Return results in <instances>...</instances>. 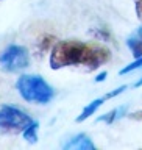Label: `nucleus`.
Masks as SVG:
<instances>
[{
	"label": "nucleus",
	"mask_w": 142,
	"mask_h": 150,
	"mask_svg": "<svg viewBox=\"0 0 142 150\" xmlns=\"http://www.w3.org/2000/svg\"><path fill=\"white\" fill-rule=\"evenodd\" d=\"M111 59V52L98 44L81 41H59L50 52V67L58 70L69 66H83L88 70H95Z\"/></svg>",
	"instance_id": "f257e3e1"
},
{
	"label": "nucleus",
	"mask_w": 142,
	"mask_h": 150,
	"mask_svg": "<svg viewBox=\"0 0 142 150\" xmlns=\"http://www.w3.org/2000/svg\"><path fill=\"white\" fill-rule=\"evenodd\" d=\"M134 86H136V88H138V86H142V80H139L138 83H134Z\"/></svg>",
	"instance_id": "4468645a"
},
{
	"label": "nucleus",
	"mask_w": 142,
	"mask_h": 150,
	"mask_svg": "<svg viewBox=\"0 0 142 150\" xmlns=\"http://www.w3.org/2000/svg\"><path fill=\"white\" fill-rule=\"evenodd\" d=\"M126 45H128V49L131 50V53H133L134 58L142 56V25L138 27L128 36V39H126Z\"/></svg>",
	"instance_id": "423d86ee"
},
{
	"label": "nucleus",
	"mask_w": 142,
	"mask_h": 150,
	"mask_svg": "<svg viewBox=\"0 0 142 150\" xmlns=\"http://www.w3.org/2000/svg\"><path fill=\"white\" fill-rule=\"evenodd\" d=\"M105 100H108V98L103 96V97H100V98H95L94 102H91L88 106H84V110L81 111V114H80L78 117H77V122H83V120H86L88 117H91L94 112H95L98 108H100L103 103H105Z\"/></svg>",
	"instance_id": "0eeeda50"
},
{
	"label": "nucleus",
	"mask_w": 142,
	"mask_h": 150,
	"mask_svg": "<svg viewBox=\"0 0 142 150\" xmlns=\"http://www.w3.org/2000/svg\"><path fill=\"white\" fill-rule=\"evenodd\" d=\"M139 67H142V56L136 58V61H133V63L128 64L126 67L120 69V70H119V74H120V75H124V74H128V72H131V70H136V69H139Z\"/></svg>",
	"instance_id": "9d476101"
},
{
	"label": "nucleus",
	"mask_w": 142,
	"mask_h": 150,
	"mask_svg": "<svg viewBox=\"0 0 142 150\" xmlns=\"http://www.w3.org/2000/svg\"><path fill=\"white\" fill-rule=\"evenodd\" d=\"M134 9H136V16L142 22V0H134Z\"/></svg>",
	"instance_id": "9b49d317"
},
{
	"label": "nucleus",
	"mask_w": 142,
	"mask_h": 150,
	"mask_svg": "<svg viewBox=\"0 0 142 150\" xmlns=\"http://www.w3.org/2000/svg\"><path fill=\"white\" fill-rule=\"evenodd\" d=\"M126 112V106H120V108H116V110H112L110 112H106L105 116H102V117H98V122H106V124H112V122H116L119 117H122Z\"/></svg>",
	"instance_id": "6e6552de"
},
{
	"label": "nucleus",
	"mask_w": 142,
	"mask_h": 150,
	"mask_svg": "<svg viewBox=\"0 0 142 150\" xmlns=\"http://www.w3.org/2000/svg\"><path fill=\"white\" fill-rule=\"evenodd\" d=\"M30 64V55L25 47L9 45L0 53V66L6 72H17Z\"/></svg>",
	"instance_id": "20e7f679"
},
{
	"label": "nucleus",
	"mask_w": 142,
	"mask_h": 150,
	"mask_svg": "<svg viewBox=\"0 0 142 150\" xmlns=\"http://www.w3.org/2000/svg\"><path fill=\"white\" fill-rule=\"evenodd\" d=\"M63 149L66 150H94L95 145L91 141V138L83 133H80L77 136H73L72 139H69L67 144L63 145Z\"/></svg>",
	"instance_id": "39448f33"
},
{
	"label": "nucleus",
	"mask_w": 142,
	"mask_h": 150,
	"mask_svg": "<svg viewBox=\"0 0 142 150\" xmlns=\"http://www.w3.org/2000/svg\"><path fill=\"white\" fill-rule=\"evenodd\" d=\"M37 127H39V125H37V122H35V120H33L31 124H30V125H28L25 130L22 131L23 138H25V139H27L30 144H35L36 141H37V134H36V131H37Z\"/></svg>",
	"instance_id": "1a4fd4ad"
},
{
	"label": "nucleus",
	"mask_w": 142,
	"mask_h": 150,
	"mask_svg": "<svg viewBox=\"0 0 142 150\" xmlns=\"http://www.w3.org/2000/svg\"><path fill=\"white\" fill-rule=\"evenodd\" d=\"M106 78V72H102L100 75H98V77L95 78V81H103V80Z\"/></svg>",
	"instance_id": "f8f14e48"
},
{
	"label": "nucleus",
	"mask_w": 142,
	"mask_h": 150,
	"mask_svg": "<svg viewBox=\"0 0 142 150\" xmlns=\"http://www.w3.org/2000/svg\"><path fill=\"white\" fill-rule=\"evenodd\" d=\"M16 88L20 97L30 103H49L53 98V89L39 75H22L19 77Z\"/></svg>",
	"instance_id": "f03ea898"
},
{
	"label": "nucleus",
	"mask_w": 142,
	"mask_h": 150,
	"mask_svg": "<svg viewBox=\"0 0 142 150\" xmlns=\"http://www.w3.org/2000/svg\"><path fill=\"white\" fill-rule=\"evenodd\" d=\"M131 117H134V119H142V111H139V112H134Z\"/></svg>",
	"instance_id": "ddd939ff"
},
{
	"label": "nucleus",
	"mask_w": 142,
	"mask_h": 150,
	"mask_svg": "<svg viewBox=\"0 0 142 150\" xmlns=\"http://www.w3.org/2000/svg\"><path fill=\"white\" fill-rule=\"evenodd\" d=\"M31 122V117L16 106L5 105L0 108V134L22 133Z\"/></svg>",
	"instance_id": "7ed1b4c3"
}]
</instances>
